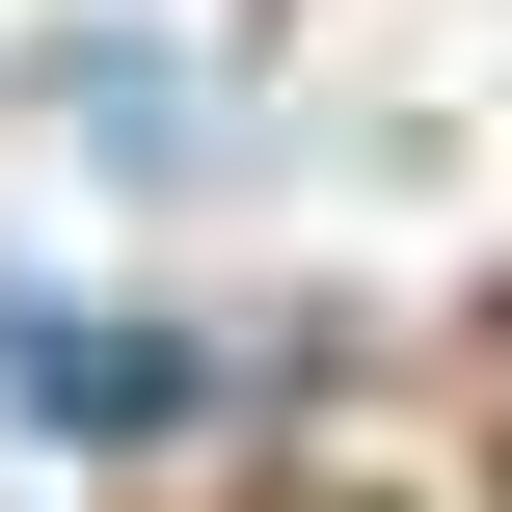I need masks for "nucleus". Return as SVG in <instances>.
Returning <instances> with one entry per match:
<instances>
[{"label":"nucleus","mask_w":512,"mask_h":512,"mask_svg":"<svg viewBox=\"0 0 512 512\" xmlns=\"http://www.w3.org/2000/svg\"><path fill=\"white\" fill-rule=\"evenodd\" d=\"M0 405H27L54 459H135V432H189V351H162V324H54V297H0Z\"/></svg>","instance_id":"obj_1"}]
</instances>
